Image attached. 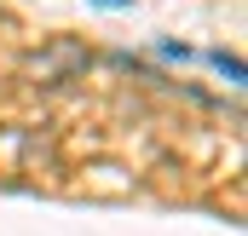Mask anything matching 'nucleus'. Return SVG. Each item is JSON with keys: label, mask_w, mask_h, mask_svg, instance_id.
<instances>
[{"label": "nucleus", "mask_w": 248, "mask_h": 236, "mask_svg": "<svg viewBox=\"0 0 248 236\" xmlns=\"http://www.w3.org/2000/svg\"><path fill=\"white\" fill-rule=\"evenodd\" d=\"M104 6H127V0H104Z\"/></svg>", "instance_id": "f257e3e1"}]
</instances>
